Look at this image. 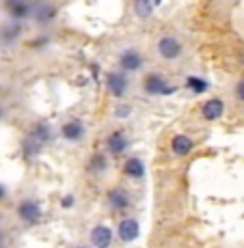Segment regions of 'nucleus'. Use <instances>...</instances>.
Segmentation results:
<instances>
[{"label": "nucleus", "instance_id": "5", "mask_svg": "<svg viewBox=\"0 0 244 248\" xmlns=\"http://www.w3.org/2000/svg\"><path fill=\"white\" fill-rule=\"evenodd\" d=\"M17 216H20V220L26 222V225H35V222H39L41 216H44L41 203L35 201V199H24V201L17 205Z\"/></svg>", "mask_w": 244, "mask_h": 248}, {"label": "nucleus", "instance_id": "2", "mask_svg": "<svg viewBox=\"0 0 244 248\" xmlns=\"http://www.w3.org/2000/svg\"><path fill=\"white\" fill-rule=\"evenodd\" d=\"M106 89L111 91L114 99H123L130 91V78L126 76V71H108L106 74Z\"/></svg>", "mask_w": 244, "mask_h": 248}, {"label": "nucleus", "instance_id": "6", "mask_svg": "<svg viewBox=\"0 0 244 248\" xmlns=\"http://www.w3.org/2000/svg\"><path fill=\"white\" fill-rule=\"evenodd\" d=\"M143 63H145V59H143V54L136 47H128V50H123L119 54V67L126 74H134V71L143 69Z\"/></svg>", "mask_w": 244, "mask_h": 248}, {"label": "nucleus", "instance_id": "11", "mask_svg": "<svg viewBox=\"0 0 244 248\" xmlns=\"http://www.w3.org/2000/svg\"><path fill=\"white\" fill-rule=\"evenodd\" d=\"M138 233H141V225H138L136 218H123L121 222H119V229H117V235L121 242H126V244H130L138 237Z\"/></svg>", "mask_w": 244, "mask_h": 248}, {"label": "nucleus", "instance_id": "15", "mask_svg": "<svg viewBox=\"0 0 244 248\" xmlns=\"http://www.w3.org/2000/svg\"><path fill=\"white\" fill-rule=\"evenodd\" d=\"M123 175L130 179H143L145 177V164L141 158H128L123 164Z\"/></svg>", "mask_w": 244, "mask_h": 248}, {"label": "nucleus", "instance_id": "24", "mask_svg": "<svg viewBox=\"0 0 244 248\" xmlns=\"http://www.w3.org/2000/svg\"><path fill=\"white\" fill-rule=\"evenodd\" d=\"M31 46H33V47H37V50H44V47H48V46H50V39H48V37H41V39L33 41Z\"/></svg>", "mask_w": 244, "mask_h": 248}, {"label": "nucleus", "instance_id": "1", "mask_svg": "<svg viewBox=\"0 0 244 248\" xmlns=\"http://www.w3.org/2000/svg\"><path fill=\"white\" fill-rule=\"evenodd\" d=\"M143 91L147 95H151V97H156V95H173L178 87L171 84L162 74H149L143 80Z\"/></svg>", "mask_w": 244, "mask_h": 248}, {"label": "nucleus", "instance_id": "28", "mask_svg": "<svg viewBox=\"0 0 244 248\" xmlns=\"http://www.w3.org/2000/svg\"><path fill=\"white\" fill-rule=\"evenodd\" d=\"M78 248H87V246H78Z\"/></svg>", "mask_w": 244, "mask_h": 248}, {"label": "nucleus", "instance_id": "10", "mask_svg": "<svg viewBox=\"0 0 244 248\" xmlns=\"http://www.w3.org/2000/svg\"><path fill=\"white\" fill-rule=\"evenodd\" d=\"M106 203H108V207L111 209H114V212H126V209H130L132 199H130V192H128V190L114 188V190L108 192Z\"/></svg>", "mask_w": 244, "mask_h": 248}, {"label": "nucleus", "instance_id": "23", "mask_svg": "<svg viewBox=\"0 0 244 248\" xmlns=\"http://www.w3.org/2000/svg\"><path fill=\"white\" fill-rule=\"evenodd\" d=\"M74 205H76V199L71 197V194H67V197L61 199V207H63V209H71Z\"/></svg>", "mask_w": 244, "mask_h": 248}, {"label": "nucleus", "instance_id": "18", "mask_svg": "<svg viewBox=\"0 0 244 248\" xmlns=\"http://www.w3.org/2000/svg\"><path fill=\"white\" fill-rule=\"evenodd\" d=\"M9 11H11V17L13 20H24L33 13V7L28 2H9Z\"/></svg>", "mask_w": 244, "mask_h": 248}, {"label": "nucleus", "instance_id": "20", "mask_svg": "<svg viewBox=\"0 0 244 248\" xmlns=\"http://www.w3.org/2000/svg\"><path fill=\"white\" fill-rule=\"evenodd\" d=\"M20 35H22V26L17 22L9 24V26H4L2 31H0V39H2L4 44H13V41H16Z\"/></svg>", "mask_w": 244, "mask_h": 248}, {"label": "nucleus", "instance_id": "16", "mask_svg": "<svg viewBox=\"0 0 244 248\" xmlns=\"http://www.w3.org/2000/svg\"><path fill=\"white\" fill-rule=\"evenodd\" d=\"M132 9H134V16L136 17L147 20V17H151V13H154V0H134Z\"/></svg>", "mask_w": 244, "mask_h": 248}, {"label": "nucleus", "instance_id": "21", "mask_svg": "<svg viewBox=\"0 0 244 248\" xmlns=\"http://www.w3.org/2000/svg\"><path fill=\"white\" fill-rule=\"evenodd\" d=\"M130 114H132V106H130V104L119 102L117 106H114V117H117V119H128Z\"/></svg>", "mask_w": 244, "mask_h": 248}, {"label": "nucleus", "instance_id": "9", "mask_svg": "<svg viewBox=\"0 0 244 248\" xmlns=\"http://www.w3.org/2000/svg\"><path fill=\"white\" fill-rule=\"evenodd\" d=\"M113 229L106 225H98L91 229L89 233V242L93 248H111L113 246Z\"/></svg>", "mask_w": 244, "mask_h": 248}, {"label": "nucleus", "instance_id": "25", "mask_svg": "<svg viewBox=\"0 0 244 248\" xmlns=\"http://www.w3.org/2000/svg\"><path fill=\"white\" fill-rule=\"evenodd\" d=\"M4 194H7V192H4V188H2V186H0V199H2Z\"/></svg>", "mask_w": 244, "mask_h": 248}, {"label": "nucleus", "instance_id": "27", "mask_svg": "<svg viewBox=\"0 0 244 248\" xmlns=\"http://www.w3.org/2000/svg\"><path fill=\"white\" fill-rule=\"evenodd\" d=\"M9 2H28V0H9Z\"/></svg>", "mask_w": 244, "mask_h": 248}, {"label": "nucleus", "instance_id": "26", "mask_svg": "<svg viewBox=\"0 0 244 248\" xmlns=\"http://www.w3.org/2000/svg\"><path fill=\"white\" fill-rule=\"evenodd\" d=\"M160 2L162 0H154V7H160Z\"/></svg>", "mask_w": 244, "mask_h": 248}, {"label": "nucleus", "instance_id": "22", "mask_svg": "<svg viewBox=\"0 0 244 248\" xmlns=\"http://www.w3.org/2000/svg\"><path fill=\"white\" fill-rule=\"evenodd\" d=\"M233 93H236V99H238V102L244 104V78L238 80V84H236V89H233Z\"/></svg>", "mask_w": 244, "mask_h": 248}, {"label": "nucleus", "instance_id": "14", "mask_svg": "<svg viewBox=\"0 0 244 248\" xmlns=\"http://www.w3.org/2000/svg\"><path fill=\"white\" fill-rule=\"evenodd\" d=\"M33 17H35L37 24L46 26V24H50L56 17V7H52V4H48V2L37 4V7L33 9Z\"/></svg>", "mask_w": 244, "mask_h": 248}, {"label": "nucleus", "instance_id": "13", "mask_svg": "<svg viewBox=\"0 0 244 248\" xmlns=\"http://www.w3.org/2000/svg\"><path fill=\"white\" fill-rule=\"evenodd\" d=\"M193 149H195V140L186 134H178V136H173V140H171V151H173L178 158L188 155Z\"/></svg>", "mask_w": 244, "mask_h": 248}, {"label": "nucleus", "instance_id": "12", "mask_svg": "<svg viewBox=\"0 0 244 248\" xmlns=\"http://www.w3.org/2000/svg\"><path fill=\"white\" fill-rule=\"evenodd\" d=\"M223 112H225V102L221 97H212L201 106V117L205 121H216V119L223 117Z\"/></svg>", "mask_w": 244, "mask_h": 248}, {"label": "nucleus", "instance_id": "19", "mask_svg": "<svg viewBox=\"0 0 244 248\" xmlns=\"http://www.w3.org/2000/svg\"><path fill=\"white\" fill-rule=\"evenodd\" d=\"M186 89L201 95V93H205V91L210 89V82L205 78H199V76H188V78H186Z\"/></svg>", "mask_w": 244, "mask_h": 248}, {"label": "nucleus", "instance_id": "8", "mask_svg": "<svg viewBox=\"0 0 244 248\" xmlns=\"http://www.w3.org/2000/svg\"><path fill=\"white\" fill-rule=\"evenodd\" d=\"M130 147V138L123 130H114L113 134H108L106 138V149L111 155H123Z\"/></svg>", "mask_w": 244, "mask_h": 248}, {"label": "nucleus", "instance_id": "3", "mask_svg": "<svg viewBox=\"0 0 244 248\" xmlns=\"http://www.w3.org/2000/svg\"><path fill=\"white\" fill-rule=\"evenodd\" d=\"M50 140H52L50 125H46V123H35V127H33L31 134H28L26 151H31V154H37V151H39L44 145H48Z\"/></svg>", "mask_w": 244, "mask_h": 248}, {"label": "nucleus", "instance_id": "4", "mask_svg": "<svg viewBox=\"0 0 244 248\" xmlns=\"http://www.w3.org/2000/svg\"><path fill=\"white\" fill-rule=\"evenodd\" d=\"M156 50L164 61H178L181 56V52H184V47H181L179 39H175L173 35H164L158 39Z\"/></svg>", "mask_w": 244, "mask_h": 248}, {"label": "nucleus", "instance_id": "17", "mask_svg": "<svg viewBox=\"0 0 244 248\" xmlns=\"http://www.w3.org/2000/svg\"><path fill=\"white\" fill-rule=\"evenodd\" d=\"M108 170V158L104 154H95L93 158L89 160V173L93 175H104Z\"/></svg>", "mask_w": 244, "mask_h": 248}, {"label": "nucleus", "instance_id": "7", "mask_svg": "<svg viewBox=\"0 0 244 248\" xmlns=\"http://www.w3.org/2000/svg\"><path fill=\"white\" fill-rule=\"evenodd\" d=\"M84 134H87V127H84V123L80 119H69L61 127V138L67 142H80L84 138Z\"/></svg>", "mask_w": 244, "mask_h": 248}]
</instances>
